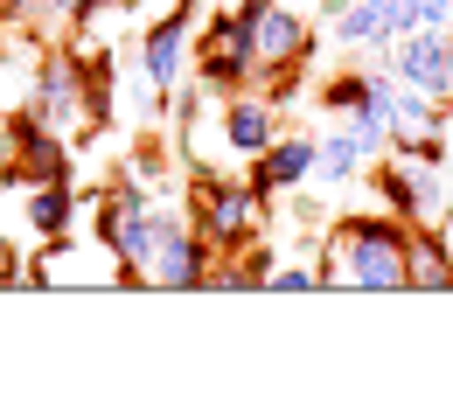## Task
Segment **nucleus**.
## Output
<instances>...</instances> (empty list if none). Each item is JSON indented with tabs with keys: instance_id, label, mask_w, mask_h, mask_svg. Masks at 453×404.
Listing matches in <instances>:
<instances>
[{
	"instance_id": "nucleus-13",
	"label": "nucleus",
	"mask_w": 453,
	"mask_h": 404,
	"mask_svg": "<svg viewBox=\"0 0 453 404\" xmlns=\"http://www.w3.org/2000/svg\"><path fill=\"white\" fill-rule=\"evenodd\" d=\"M63 224H70V195H63V188H42V195H35V231H63Z\"/></svg>"
},
{
	"instance_id": "nucleus-10",
	"label": "nucleus",
	"mask_w": 453,
	"mask_h": 404,
	"mask_svg": "<svg viewBox=\"0 0 453 404\" xmlns=\"http://www.w3.org/2000/svg\"><path fill=\"white\" fill-rule=\"evenodd\" d=\"M174 70H181V21H161V28L147 35V77H154V84H174Z\"/></svg>"
},
{
	"instance_id": "nucleus-5",
	"label": "nucleus",
	"mask_w": 453,
	"mask_h": 404,
	"mask_svg": "<svg viewBox=\"0 0 453 404\" xmlns=\"http://www.w3.org/2000/svg\"><path fill=\"white\" fill-rule=\"evenodd\" d=\"M404 286L447 293L453 286V244H440V237H404Z\"/></svg>"
},
{
	"instance_id": "nucleus-8",
	"label": "nucleus",
	"mask_w": 453,
	"mask_h": 404,
	"mask_svg": "<svg viewBox=\"0 0 453 404\" xmlns=\"http://www.w3.org/2000/svg\"><path fill=\"white\" fill-rule=\"evenodd\" d=\"M363 154H370V147L356 140V126H342V133H328V140L314 147V168H321V181H328V188H342V181L356 174V161H363Z\"/></svg>"
},
{
	"instance_id": "nucleus-2",
	"label": "nucleus",
	"mask_w": 453,
	"mask_h": 404,
	"mask_svg": "<svg viewBox=\"0 0 453 404\" xmlns=\"http://www.w3.org/2000/svg\"><path fill=\"white\" fill-rule=\"evenodd\" d=\"M391 77L411 84V91H426V98H453V42H447V28H411V42L397 50Z\"/></svg>"
},
{
	"instance_id": "nucleus-12",
	"label": "nucleus",
	"mask_w": 453,
	"mask_h": 404,
	"mask_svg": "<svg viewBox=\"0 0 453 404\" xmlns=\"http://www.w3.org/2000/svg\"><path fill=\"white\" fill-rule=\"evenodd\" d=\"M453 21V0H404V35L411 28H447Z\"/></svg>"
},
{
	"instance_id": "nucleus-11",
	"label": "nucleus",
	"mask_w": 453,
	"mask_h": 404,
	"mask_svg": "<svg viewBox=\"0 0 453 404\" xmlns=\"http://www.w3.org/2000/svg\"><path fill=\"white\" fill-rule=\"evenodd\" d=\"M244 63H251V50H230V42H217V50H210V63H203L210 91H230V84L244 77Z\"/></svg>"
},
{
	"instance_id": "nucleus-4",
	"label": "nucleus",
	"mask_w": 453,
	"mask_h": 404,
	"mask_svg": "<svg viewBox=\"0 0 453 404\" xmlns=\"http://www.w3.org/2000/svg\"><path fill=\"white\" fill-rule=\"evenodd\" d=\"M203 237H181V231H168L161 237V251H154V286H203Z\"/></svg>"
},
{
	"instance_id": "nucleus-14",
	"label": "nucleus",
	"mask_w": 453,
	"mask_h": 404,
	"mask_svg": "<svg viewBox=\"0 0 453 404\" xmlns=\"http://www.w3.org/2000/svg\"><path fill=\"white\" fill-rule=\"evenodd\" d=\"M265 286H280V293H307V286H321V272H307V265H280V272H265Z\"/></svg>"
},
{
	"instance_id": "nucleus-9",
	"label": "nucleus",
	"mask_w": 453,
	"mask_h": 404,
	"mask_svg": "<svg viewBox=\"0 0 453 404\" xmlns=\"http://www.w3.org/2000/svg\"><path fill=\"white\" fill-rule=\"evenodd\" d=\"M224 140L237 154H265L273 147V112L265 105H230L224 112Z\"/></svg>"
},
{
	"instance_id": "nucleus-3",
	"label": "nucleus",
	"mask_w": 453,
	"mask_h": 404,
	"mask_svg": "<svg viewBox=\"0 0 453 404\" xmlns=\"http://www.w3.org/2000/svg\"><path fill=\"white\" fill-rule=\"evenodd\" d=\"M307 168H314V140H273V147L258 154V168H251V188H258V195L293 188Z\"/></svg>"
},
{
	"instance_id": "nucleus-6",
	"label": "nucleus",
	"mask_w": 453,
	"mask_h": 404,
	"mask_svg": "<svg viewBox=\"0 0 453 404\" xmlns=\"http://www.w3.org/2000/svg\"><path fill=\"white\" fill-rule=\"evenodd\" d=\"M203 195H210V237L230 244V237H244L258 224V188H251V181H244V188H217V181H210Z\"/></svg>"
},
{
	"instance_id": "nucleus-16",
	"label": "nucleus",
	"mask_w": 453,
	"mask_h": 404,
	"mask_svg": "<svg viewBox=\"0 0 453 404\" xmlns=\"http://www.w3.org/2000/svg\"><path fill=\"white\" fill-rule=\"evenodd\" d=\"M57 7H70V14H77V7H84V0H57Z\"/></svg>"
},
{
	"instance_id": "nucleus-15",
	"label": "nucleus",
	"mask_w": 453,
	"mask_h": 404,
	"mask_svg": "<svg viewBox=\"0 0 453 404\" xmlns=\"http://www.w3.org/2000/svg\"><path fill=\"white\" fill-rule=\"evenodd\" d=\"M7 279H14V251L0 244V286H7Z\"/></svg>"
},
{
	"instance_id": "nucleus-1",
	"label": "nucleus",
	"mask_w": 453,
	"mask_h": 404,
	"mask_svg": "<svg viewBox=\"0 0 453 404\" xmlns=\"http://www.w3.org/2000/svg\"><path fill=\"white\" fill-rule=\"evenodd\" d=\"M404 224L391 217H349L335 231V258L321 265V286H363V293H397L404 286Z\"/></svg>"
},
{
	"instance_id": "nucleus-7",
	"label": "nucleus",
	"mask_w": 453,
	"mask_h": 404,
	"mask_svg": "<svg viewBox=\"0 0 453 404\" xmlns=\"http://www.w3.org/2000/svg\"><path fill=\"white\" fill-rule=\"evenodd\" d=\"M300 42H307V28H300L286 7H258V50H251V57L286 63V57H300Z\"/></svg>"
}]
</instances>
